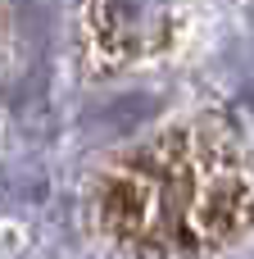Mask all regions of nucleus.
Here are the masks:
<instances>
[{
  "label": "nucleus",
  "mask_w": 254,
  "mask_h": 259,
  "mask_svg": "<svg viewBox=\"0 0 254 259\" xmlns=\"http://www.w3.org/2000/svg\"><path fill=\"white\" fill-rule=\"evenodd\" d=\"M182 141H164L155 155L136 159L109 209H118V232L127 241H145L159 250L218 241L245 228V178L232 159H214L195 146V155H177Z\"/></svg>",
  "instance_id": "nucleus-1"
}]
</instances>
